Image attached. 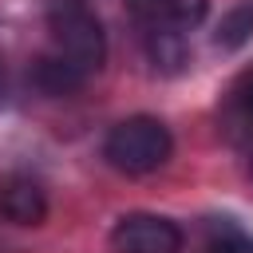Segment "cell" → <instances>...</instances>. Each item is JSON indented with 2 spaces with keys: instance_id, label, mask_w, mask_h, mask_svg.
I'll return each instance as SVG.
<instances>
[{
  "instance_id": "cell-1",
  "label": "cell",
  "mask_w": 253,
  "mask_h": 253,
  "mask_svg": "<svg viewBox=\"0 0 253 253\" xmlns=\"http://www.w3.org/2000/svg\"><path fill=\"white\" fill-rule=\"evenodd\" d=\"M43 24H47V40H51L47 51L51 55L71 63L87 79L95 71H103V63H107V32H103L99 12L87 0H47Z\"/></svg>"
},
{
  "instance_id": "cell-2",
  "label": "cell",
  "mask_w": 253,
  "mask_h": 253,
  "mask_svg": "<svg viewBox=\"0 0 253 253\" xmlns=\"http://www.w3.org/2000/svg\"><path fill=\"white\" fill-rule=\"evenodd\" d=\"M170 154H174V134L154 115H130L115 123L103 138V158L119 174H154L170 162Z\"/></svg>"
},
{
  "instance_id": "cell-3",
  "label": "cell",
  "mask_w": 253,
  "mask_h": 253,
  "mask_svg": "<svg viewBox=\"0 0 253 253\" xmlns=\"http://www.w3.org/2000/svg\"><path fill=\"white\" fill-rule=\"evenodd\" d=\"M186 233L178 229V221L162 217V213H123L111 229V249L115 253H182Z\"/></svg>"
},
{
  "instance_id": "cell-4",
  "label": "cell",
  "mask_w": 253,
  "mask_h": 253,
  "mask_svg": "<svg viewBox=\"0 0 253 253\" xmlns=\"http://www.w3.org/2000/svg\"><path fill=\"white\" fill-rule=\"evenodd\" d=\"M134 24L142 32H194L206 12H210V0H126Z\"/></svg>"
},
{
  "instance_id": "cell-5",
  "label": "cell",
  "mask_w": 253,
  "mask_h": 253,
  "mask_svg": "<svg viewBox=\"0 0 253 253\" xmlns=\"http://www.w3.org/2000/svg\"><path fill=\"white\" fill-rule=\"evenodd\" d=\"M0 213L12 225H43L47 217V194L36 178L28 174H12L0 182Z\"/></svg>"
},
{
  "instance_id": "cell-6",
  "label": "cell",
  "mask_w": 253,
  "mask_h": 253,
  "mask_svg": "<svg viewBox=\"0 0 253 253\" xmlns=\"http://www.w3.org/2000/svg\"><path fill=\"white\" fill-rule=\"evenodd\" d=\"M217 123L229 142H253V67L241 71L225 87L221 107H217Z\"/></svg>"
},
{
  "instance_id": "cell-7",
  "label": "cell",
  "mask_w": 253,
  "mask_h": 253,
  "mask_svg": "<svg viewBox=\"0 0 253 253\" xmlns=\"http://www.w3.org/2000/svg\"><path fill=\"white\" fill-rule=\"evenodd\" d=\"M28 75H32V87H36L40 95H47V99H67V95H75V91L87 83L83 71H75L71 63H63V59L51 55V51L36 55Z\"/></svg>"
},
{
  "instance_id": "cell-8",
  "label": "cell",
  "mask_w": 253,
  "mask_h": 253,
  "mask_svg": "<svg viewBox=\"0 0 253 253\" xmlns=\"http://www.w3.org/2000/svg\"><path fill=\"white\" fill-rule=\"evenodd\" d=\"M206 253H253V233L233 217H213L206 229Z\"/></svg>"
},
{
  "instance_id": "cell-9",
  "label": "cell",
  "mask_w": 253,
  "mask_h": 253,
  "mask_svg": "<svg viewBox=\"0 0 253 253\" xmlns=\"http://www.w3.org/2000/svg\"><path fill=\"white\" fill-rule=\"evenodd\" d=\"M249 32H253V4H237L233 12L221 16V24H217V43H221V47H241V43L249 40Z\"/></svg>"
},
{
  "instance_id": "cell-10",
  "label": "cell",
  "mask_w": 253,
  "mask_h": 253,
  "mask_svg": "<svg viewBox=\"0 0 253 253\" xmlns=\"http://www.w3.org/2000/svg\"><path fill=\"white\" fill-rule=\"evenodd\" d=\"M245 174L253 178V146H249V158H245Z\"/></svg>"
}]
</instances>
